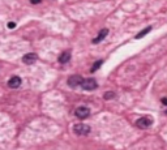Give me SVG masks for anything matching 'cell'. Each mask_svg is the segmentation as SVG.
<instances>
[{
	"mask_svg": "<svg viewBox=\"0 0 167 150\" xmlns=\"http://www.w3.org/2000/svg\"><path fill=\"white\" fill-rule=\"evenodd\" d=\"M14 26H16V24H14V22H9V24H8V28H9V29H13Z\"/></svg>",
	"mask_w": 167,
	"mask_h": 150,
	"instance_id": "4fadbf2b",
	"label": "cell"
},
{
	"mask_svg": "<svg viewBox=\"0 0 167 150\" xmlns=\"http://www.w3.org/2000/svg\"><path fill=\"white\" fill-rule=\"evenodd\" d=\"M89 115H90V111L87 107H78V109L76 110V116H77L78 119H86Z\"/></svg>",
	"mask_w": 167,
	"mask_h": 150,
	"instance_id": "277c9868",
	"label": "cell"
},
{
	"mask_svg": "<svg viewBox=\"0 0 167 150\" xmlns=\"http://www.w3.org/2000/svg\"><path fill=\"white\" fill-rule=\"evenodd\" d=\"M136 125L138 128H141V129H146V128H149L151 125V120L149 118H141L136 121Z\"/></svg>",
	"mask_w": 167,
	"mask_h": 150,
	"instance_id": "5b68a950",
	"label": "cell"
},
{
	"mask_svg": "<svg viewBox=\"0 0 167 150\" xmlns=\"http://www.w3.org/2000/svg\"><path fill=\"white\" fill-rule=\"evenodd\" d=\"M73 132L78 136H86L90 133V127L86 124H76L73 127Z\"/></svg>",
	"mask_w": 167,
	"mask_h": 150,
	"instance_id": "6da1fadb",
	"label": "cell"
},
{
	"mask_svg": "<svg viewBox=\"0 0 167 150\" xmlns=\"http://www.w3.org/2000/svg\"><path fill=\"white\" fill-rule=\"evenodd\" d=\"M107 34H108V30L107 29H102L101 31H99V34L97 35V38H94L93 43H98V42H101L105 37H107Z\"/></svg>",
	"mask_w": 167,
	"mask_h": 150,
	"instance_id": "ba28073f",
	"label": "cell"
},
{
	"mask_svg": "<svg viewBox=\"0 0 167 150\" xmlns=\"http://www.w3.org/2000/svg\"><path fill=\"white\" fill-rule=\"evenodd\" d=\"M84 79L80 76V74H73V76H71L68 79V85L71 86V88H77V86H80L81 84H82Z\"/></svg>",
	"mask_w": 167,
	"mask_h": 150,
	"instance_id": "7a4b0ae2",
	"label": "cell"
},
{
	"mask_svg": "<svg viewBox=\"0 0 167 150\" xmlns=\"http://www.w3.org/2000/svg\"><path fill=\"white\" fill-rule=\"evenodd\" d=\"M69 60H71V54L69 52H63L62 55L59 56V61L62 63V64H65V63H68Z\"/></svg>",
	"mask_w": 167,
	"mask_h": 150,
	"instance_id": "9c48e42d",
	"label": "cell"
},
{
	"mask_svg": "<svg viewBox=\"0 0 167 150\" xmlns=\"http://www.w3.org/2000/svg\"><path fill=\"white\" fill-rule=\"evenodd\" d=\"M81 86H82L84 90H94L97 89V86H98V84H97V81L94 79H87V80H84L82 84H81Z\"/></svg>",
	"mask_w": 167,
	"mask_h": 150,
	"instance_id": "3957f363",
	"label": "cell"
},
{
	"mask_svg": "<svg viewBox=\"0 0 167 150\" xmlns=\"http://www.w3.org/2000/svg\"><path fill=\"white\" fill-rule=\"evenodd\" d=\"M37 59H38L37 54L30 52V54H26V55L24 56V58H22V61L25 63V64H33V63H34Z\"/></svg>",
	"mask_w": 167,
	"mask_h": 150,
	"instance_id": "8992f818",
	"label": "cell"
},
{
	"mask_svg": "<svg viewBox=\"0 0 167 150\" xmlns=\"http://www.w3.org/2000/svg\"><path fill=\"white\" fill-rule=\"evenodd\" d=\"M150 30H151V26H148V28H145L144 30H142V31H140L138 34L136 35V39H140V38H141V37H144V35H146L150 31Z\"/></svg>",
	"mask_w": 167,
	"mask_h": 150,
	"instance_id": "30bf717a",
	"label": "cell"
},
{
	"mask_svg": "<svg viewBox=\"0 0 167 150\" xmlns=\"http://www.w3.org/2000/svg\"><path fill=\"white\" fill-rule=\"evenodd\" d=\"M162 103L165 104V106H167V98H163V99H162Z\"/></svg>",
	"mask_w": 167,
	"mask_h": 150,
	"instance_id": "9a60e30c",
	"label": "cell"
},
{
	"mask_svg": "<svg viewBox=\"0 0 167 150\" xmlns=\"http://www.w3.org/2000/svg\"><path fill=\"white\" fill-rule=\"evenodd\" d=\"M102 64H103L102 60H98V61H95V63H94V65L92 67V72H95L97 69H98V68H101Z\"/></svg>",
	"mask_w": 167,
	"mask_h": 150,
	"instance_id": "8fae6325",
	"label": "cell"
},
{
	"mask_svg": "<svg viewBox=\"0 0 167 150\" xmlns=\"http://www.w3.org/2000/svg\"><path fill=\"white\" fill-rule=\"evenodd\" d=\"M20 85H21V79L17 76L12 77V79L8 81V86H9L11 89H16V88H19Z\"/></svg>",
	"mask_w": 167,
	"mask_h": 150,
	"instance_id": "52a82bcc",
	"label": "cell"
},
{
	"mask_svg": "<svg viewBox=\"0 0 167 150\" xmlns=\"http://www.w3.org/2000/svg\"><path fill=\"white\" fill-rule=\"evenodd\" d=\"M115 97V93L114 91H107L105 94V99H111V98Z\"/></svg>",
	"mask_w": 167,
	"mask_h": 150,
	"instance_id": "7c38bea8",
	"label": "cell"
},
{
	"mask_svg": "<svg viewBox=\"0 0 167 150\" xmlns=\"http://www.w3.org/2000/svg\"><path fill=\"white\" fill-rule=\"evenodd\" d=\"M30 3H32V4H39L41 0H30Z\"/></svg>",
	"mask_w": 167,
	"mask_h": 150,
	"instance_id": "5bb4252c",
	"label": "cell"
}]
</instances>
